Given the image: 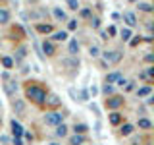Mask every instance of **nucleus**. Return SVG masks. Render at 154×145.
<instances>
[{
  "mask_svg": "<svg viewBox=\"0 0 154 145\" xmlns=\"http://www.w3.org/2000/svg\"><path fill=\"white\" fill-rule=\"evenodd\" d=\"M25 95L33 101V103H37V105H41V103H45V101H46V91L41 89L38 85H27Z\"/></svg>",
  "mask_w": 154,
  "mask_h": 145,
  "instance_id": "1",
  "label": "nucleus"
},
{
  "mask_svg": "<svg viewBox=\"0 0 154 145\" xmlns=\"http://www.w3.org/2000/svg\"><path fill=\"white\" fill-rule=\"evenodd\" d=\"M62 120H64V114H62V112H56V110L45 114V122L48 126H58V124H62Z\"/></svg>",
  "mask_w": 154,
  "mask_h": 145,
  "instance_id": "2",
  "label": "nucleus"
},
{
  "mask_svg": "<svg viewBox=\"0 0 154 145\" xmlns=\"http://www.w3.org/2000/svg\"><path fill=\"white\" fill-rule=\"evenodd\" d=\"M122 60V52L119 50H104V62L108 64H118Z\"/></svg>",
  "mask_w": 154,
  "mask_h": 145,
  "instance_id": "3",
  "label": "nucleus"
},
{
  "mask_svg": "<svg viewBox=\"0 0 154 145\" xmlns=\"http://www.w3.org/2000/svg\"><path fill=\"white\" fill-rule=\"evenodd\" d=\"M62 66H66V68H69V70H75V68H79V58H75V56H67L62 60Z\"/></svg>",
  "mask_w": 154,
  "mask_h": 145,
  "instance_id": "4",
  "label": "nucleus"
},
{
  "mask_svg": "<svg viewBox=\"0 0 154 145\" xmlns=\"http://www.w3.org/2000/svg\"><path fill=\"white\" fill-rule=\"evenodd\" d=\"M14 112H16L17 116H23V114H25V103H23L21 99H16V101H14Z\"/></svg>",
  "mask_w": 154,
  "mask_h": 145,
  "instance_id": "5",
  "label": "nucleus"
},
{
  "mask_svg": "<svg viewBox=\"0 0 154 145\" xmlns=\"http://www.w3.org/2000/svg\"><path fill=\"white\" fill-rule=\"evenodd\" d=\"M123 21L127 23L129 27H135V25H137V16H135L133 12H125L123 14Z\"/></svg>",
  "mask_w": 154,
  "mask_h": 145,
  "instance_id": "6",
  "label": "nucleus"
},
{
  "mask_svg": "<svg viewBox=\"0 0 154 145\" xmlns=\"http://www.w3.org/2000/svg\"><path fill=\"white\" fill-rule=\"evenodd\" d=\"M12 132H14V137H21L23 135V126L19 124L16 118L12 120Z\"/></svg>",
  "mask_w": 154,
  "mask_h": 145,
  "instance_id": "7",
  "label": "nucleus"
},
{
  "mask_svg": "<svg viewBox=\"0 0 154 145\" xmlns=\"http://www.w3.org/2000/svg\"><path fill=\"white\" fill-rule=\"evenodd\" d=\"M4 91H6L8 97H14L16 91H17V83H16V81H8V83H4Z\"/></svg>",
  "mask_w": 154,
  "mask_h": 145,
  "instance_id": "8",
  "label": "nucleus"
},
{
  "mask_svg": "<svg viewBox=\"0 0 154 145\" xmlns=\"http://www.w3.org/2000/svg\"><path fill=\"white\" fill-rule=\"evenodd\" d=\"M67 52H69V56H77V52H79V43H77V39H71L69 45H67Z\"/></svg>",
  "mask_w": 154,
  "mask_h": 145,
  "instance_id": "9",
  "label": "nucleus"
},
{
  "mask_svg": "<svg viewBox=\"0 0 154 145\" xmlns=\"http://www.w3.org/2000/svg\"><path fill=\"white\" fill-rule=\"evenodd\" d=\"M122 105H123V99H119V97H112V99L106 101V106H108V108H118V106H122Z\"/></svg>",
  "mask_w": 154,
  "mask_h": 145,
  "instance_id": "10",
  "label": "nucleus"
},
{
  "mask_svg": "<svg viewBox=\"0 0 154 145\" xmlns=\"http://www.w3.org/2000/svg\"><path fill=\"white\" fill-rule=\"evenodd\" d=\"M52 14H54V18L58 19V21H67V16H66V12H64V10H62V8H54V10H52Z\"/></svg>",
  "mask_w": 154,
  "mask_h": 145,
  "instance_id": "11",
  "label": "nucleus"
},
{
  "mask_svg": "<svg viewBox=\"0 0 154 145\" xmlns=\"http://www.w3.org/2000/svg\"><path fill=\"white\" fill-rule=\"evenodd\" d=\"M150 93H152V87H150V85H144V87H141V89H137V97H139V99L148 97Z\"/></svg>",
  "mask_w": 154,
  "mask_h": 145,
  "instance_id": "12",
  "label": "nucleus"
},
{
  "mask_svg": "<svg viewBox=\"0 0 154 145\" xmlns=\"http://www.w3.org/2000/svg\"><path fill=\"white\" fill-rule=\"evenodd\" d=\"M73 132H75L77 135H83V134H87V132H89V126H87V124H75Z\"/></svg>",
  "mask_w": 154,
  "mask_h": 145,
  "instance_id": "13",
  "label": "nucleus"
},
{
  "mask_svg": "<svg viewBox=\"0 0 154 145\" xmlns=\"http://www.w3.org/2000/svg\"><path fill=\"white\" fill-rule=\"evenodd\" d=\"M56 135L58 137H66L67 135V126L66 124H58L56 126Z\"/></svg>",
  "mask_w": 154,
  "mask_h": 145,
  "instance_id": "14",
  "label": "nucleus"
},
{
  "mask_svg": "<svg viewBox=\"0 0 154 145\" xmlns=\"http://www.w3.org/2000/svg\"><path fill=\"white\" fill-rule=\"evenodd\" d=\"M137 126H139L141 130H150V128H152V122H150V120H146V118H139Z\"/></svg>",
  "mask_w": 154,
  "mask_h": 145,
  "instance_id": "15",
  "label": "nucleus"
},
{
  "mask_svg": "<svg viewBox=\"0 0 154 145\" xmlns=\"http://www.w3.org/2000/svg\"><path fill=\"white\" fill-rule=\"evenodd\" d=\"M42 50H45V52H46L48 56H52V54H54V52H56V50H54V47H52V43H50V41H45V43H42Z\"/></svg>",
  "mask_w": 154,
  "mask_h": 145,
  "instance_id": "16",
  "label": "nucleus"
},
{
  "mask_svg": "<svg viewBox=\"0 0 154 145\" xmlns=\"http://www.w3.org/2000/svg\"><path fill=\"white\" fill-rule=\"evenodd\" d=\"M8 21H10V12L0 8V23H8Z\"/></svg>",
  "mask_w": 154,
  "mask_h": 145,
  "instance_id": "17",
  "label": "nucleus"
},
{
  "mask_svg": "<svg viewBox=\"0 0 154 145\" xmlns=\"http://www.w3.org/2000/svg\"><path fill=\"white\" fill-rule=\"evenodd\" d=\"M2 66L6 68V70H12V68H14V60L10 56H2Z\"/></svg>",
  "mask_w": 154,
  "mask_h": 145,
  "instance_id": "18",
  "label": "nucleus"
},
{
  "mask_svg": "<svg viewBox=\"0 0 154 145\" xmlns=\"http://www.w3.org/2000/svg\"><path fill=\"white\" fill-rule=\"evenodd\" d=\"M89 54L93 56V58H98V56H100V48H98V45H91V47H89Z\"/></svg>",
  "mask_w": 154,
  "mask_h": 145,
  "instance_id": "19",
  "label": "nucleus"
},
{
  "mask_svg": "<svg viewBox=\"0 0 154 145\" xmlns=\"http://www.w3.org/2000/svg\"><path fill=\"white\" fill-rule=\"evenodd\" d=\"M119 76H122L119 72H112V74H108V76H106V83H116V79H118Z\"/></svg>",
  "mask_w": 154,
  "mask_h": 145,
  "instance_id": "20",
  "label": "nucleus"
},
{
  "mask_svg": "<svg viewBox=\"0 0 154 145\" xmlns=\"http://www.w3.org/2000/svg\"><path fill=\"white\" fill-rule=\"evenodd\" d=\"M119 122H122V114H119V112H112V114H110V124H119Z\"/></svg>",
  "mask_w": 154,
  "mask_h": 145,
  "instance_id": "21",
  "label": "nucleus"
},
{
  "mask_svg": "<svg viewBox=\"0 0 154 145\" xmlns=\"http://www.w3.org/2000/svg\"><path fill=\"white\" fill-rule=\"evenodd\" d=\"M38 33H52V25H45V23H38L37 25Z\"/></svg>",
  "mask_w": 154,
  "mask_h": 145,
  "instance_id": "22",
  "label": "nucleus"
},
{
  "mask_svg": "<svg viewBox=\"0 0 154 145\" xmlns=\"http://www.w3.org/2000/svg\"><path fill=\"white\" fill-rule=\"evenodd\" d=\"M52 39H54V41H66V39H67V33L66 31H56L54 35H52Z\"/></svg>",
  "mask_w": 154,
  "mask_h": 145,
  "instance_id": "23",
  "label": "nucleus"
},
{
  "mask_svg": "<svg viewBox=\"0 0 154 145\" xmlns=\"http://www.w3.org/2000/svg\"><path fill=\"white\" fill-rule=\"evenodd\" d=\"M89 99H91L89 91H87V89H81V93H79V99H77V101H81V103H87Z\"/></svg>",
  "mask_w": 154,
  "mask_h": 145,
  "instance_id": "24",
  "label": "nucleus"
},
{
  "mask_svg": "<svg viewBox=\"0 0 154 145\" xmlns=\"http://www.w3.org/2000/svg\"><path fill=\"white\" fill-rule=\"evenodd\" d=\"M83 141H85V139H83V135H77V134H75L73 137L69 139V145H81Z\"/></svg>",
  "mask_w": 154,
  "mask_h": 145,
  "instance_id": "25",
  "label": "nucleus"
},
{
  "mask_svg": "<svg viewBox=\"0 0 154 145\" xmlns=\"http://www.w3.org/2000/svg\"><path fill=\"white\" fill-rule=\"evenodd\" d=\"M66 4H67V8L69 10H79V0H66Z\"/></svg>",
  "mask_w": 154,
  "mask_h": 145,
  "instance_id": "26",
  "label": "nucleus"
},
{
  "mask_svg": "<svg viewBox=\"0 0 154 145\" xmlns=\"http://www.w3.org/2000/svg\"><path fill=\"white\" fill-rule=\"evenodd\" d=\"M119 132H122V135H129L133 132V126L131 124H125V126H122V130H119Z\"/></svg>",
  "mask_w": 154,
  "mask_h": 145,
  "instance_id": "27",
  "label": "nucleus"
},
{
  "mask_svg": "<svg viewBox=\"0 0 154 145\" xmlns=\"http://www.w3.org/2000/svg\"><path fill=\"white\" fill-rule=\"evenodd\" d=\"M122 39H123V41H129V39H131V29H129V27L122 29Z\"/></svg>",
  "mask_w": 154,
  "mask_h": 145,
  "instance_id": "28",
  "label": "nucleus"
},
{
  "mask_svg": "<svg viewBox=\"0 0 154 145\" xmlns=\"http://www.w3.org/2000/svg\"><path fill=\"white\" fill-rule=\"evenodd\" d=\"M45 16H46L45 10H38V12H33V14H31V18H33V19H41V18H45Z\"/></svg>",
  "mask_w": 154,
  "mask_h": 145,
  "instance_id": "29",
  "label": "nucleus"
},
{
  "mask_svg": "<svg viewBox=\"0 0 154 145\" xmlns=\"http://www.w3.org/2000/svg\"><path fill=\"white\" fill-rule=\"evenodd\" d=\"M67 29H69V31L77 29V19H67Z\"/></svg>",
  "mask_w": 154,
  "mask_h": 145,
  "instance_id": "30",
  "label": "nucleus"
},
{
  "mask_svg": "<svg viewBox=\"0 0 154 145\" xmlns=\"http://www.w3.org/2000/svg\"><path fill=\"white\" fill-rule=\"evenodd\" d=\"M102 93H104V95H112V93H114V87H112V85H108V83H106V85L102 87Z\"/></svg>",
  "mask_w": 154,
  "mask_h": 145,
  "instance_id": "31",
  "label": "nucleus"
},
{
  "mask_svg": "<svg viewBox=\"0 0 154 145\" xmlns=\"http://www.w3.org/2000/svg\"><path fill=\"white\" fill-rule=\"evenodd\" d=\"M139 8L143 10V12H152V6L148 2H143V4H139Z\"/></svg>",
  "mask_w": 154,
  "mask_h": 145,
  "instance_id": "32",
  "label": "nucleus"
},
{
  "mask_svg": "<svg viewBox=\"0 0 154 145\" xmlns=\"http://www.w3.org/2000/svg\"><path fill=\"white\" fill-rule=\"evenodd\" d=\"M25 54H27V48L21 47V48L17 50V56H16V58H17V60H21V58H25Z\"/></svg>",
  "mask_w": 154,
  "mask_h": 145,
  "instance_id": "33",
  "label": "nucleus"
},
{
  "mask_svg": "<svg viewBox=\"0 0 154 145\" xmlns=\"http://www.w3.org/2000/svg\"><path fill=\"white\" fill-rule=\"evenodd\" d=\"M125 83H127V79H125V77H123V76H119V77H118V79H116V85H119V87H123Z\"/></svg>",
  "mask_w": 154,
  "mask_h": 145,
  "instance_id": "34",
  "label": "nucleus"
},
{
  "mask_svg": "<svg viewBox=\"0 0 154 145\" xmlns=\"http://www.w3.org/2000/svg\"><path fill=\"white\" fill-rule=\"evenodd\" d=\"M91 25H93V29H98L100 27V19L98 18H93V19H91Z\"/></svg>",
  "mask_w": 154,
  "mask_h": 145,
  "instance_id": "35",
  "label": "nucleus"
},
{
  "mask_svg": "<svg viewBox=\"0 0 154 145\" xmlns=\"http://www.w3.org/2000/svg\"><path fill=\"white\" fill-rule=\"evenodd\" d=\"M89 95L96 97V95H98V87H96V85H91V89H89Z\"/></svg>",
  "mask_w": 154,
  "mask_h": 145,
  "instance_id": "36",
  "label": "nucleus"
},
{
  "mask_svg": "<svg viewBox=\"0 0 154 145\" xmlns=\"http://www.w3.org/2000/svg\"><path fill=\"white\" fill-rule=\"evenodd\" d=\"M81 18H91V10L83 8V10H81Z\"/></svg>",
  "mask_w": 154,
  "mask_h": 145,
  "instance_id": "37",
  "label": "nucleus"
},
{
  "mask_svg": "<svg viewBox=\"0 0 154 145\" xmlns=\"http://www.w3.org/2000/svg\"><path fill=\"white\" fill-rule=\"evenodd\" d=\"M0 143L8 145V143H10V137H8V135H0Z\"/></svg>",
  "mask_w": 154,
  "mask_h": 145,
  "instance_id": "38",
  "label": "nucleus"
},
{
  "mask_svg": "<svg viewBox=\"0 0 154 145\" xmlns=\"http://www.w3.org/2000/svg\"><path fill=\"white\" fill-rule=\"evenodd\" d=\"M50 105H60V99H58L56 95H52L50 97Z\"/></svg>",
  "mask_w": 154,
  "mask_h": 145,
  "instance_id": "39",
  "label": "nucleus"
},
{
  "mask_svg": "<svg viewBox=\"0 0 154 145\" xmlns=\"http://www.w3.org/2000/svg\"><path fill=\"white\" fill-rule=\"evenodd\" d=\"M14 145H23V141H21V137H14Z\"/></svg>",
  "mask_w": 154,
  "mask_h": 145,
  "instance_id": "40",
  "label": "nucleus"
},
{
  "mask_svg": "<svg viewBox=\"0 0 154 145\" xmlns=\"http://www.w3.org/2000/svg\"><path fill=\"white\" fill-rule=\"evenodd\" d=\"M69 95L73 97V101H77V95H75V89H69Z\"/></svg>",
  "mask_w": 154,
  "mask_h": 145,
  "instance_id": "41",
  "label": "nucleus"
},
{
  "mask_svg": "<svg viewBox=\"0 0 154 145\" xmlns=\"http://www.w3.org/2000/svg\"><path fill=\"white\" fill-rule=\"evenodd\" d=\"M108 33H110V35H116V27L112 25V27H110V29H108Z\"/></svg>",
  "mask_w": 154,
  "mask_h": 145,
  "instance_id": "42",
  "label": "nucleus"
},
{
  "mask_svg": "<svg viewBox=\"0 0 154 145\" xmlns=\"http://www.w3.org/2000/svg\"><path fill=\"white\" fill-rule=\"evenodd\" d=\"M129 2H139V0H129Z\"/></svg>",
  "mask_w": 154,
  "mask_h": 145,
  "instance_id": "43",
  "label": "nucleus"
},
{
  "mask_svg": "<svg viewBox=\"0 0 154 145\" xmlns=\"http://www.w3.org/2000/svg\"><path fill=\"white\" fill-rule=\"evenodd\" d=\"M50 145H58V143H50Z\"/></svg>",
  "mask_w": 154,
  "mask_h": 145,
  "instance_id": "44",
  "label": "nucleus"
}]
</instances>
